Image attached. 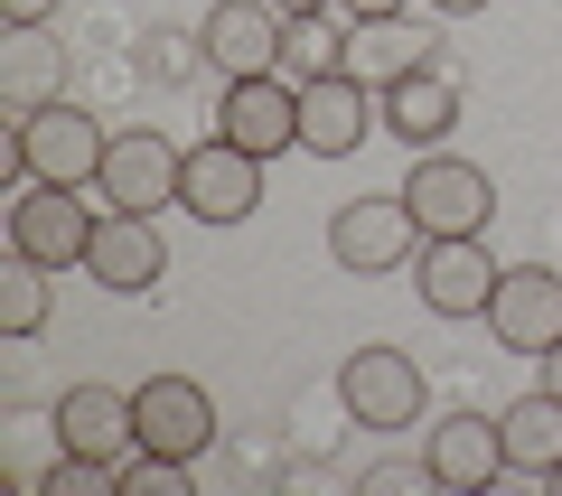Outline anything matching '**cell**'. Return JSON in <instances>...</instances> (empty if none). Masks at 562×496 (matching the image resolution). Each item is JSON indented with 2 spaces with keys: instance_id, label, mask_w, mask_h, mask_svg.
<instances>
[{
  "instance_id": "obj_18",
  "label": "cell",
  "mask_w": 562,
  "mask_h": 496,
  "mask_svg": "<svg viewBox=\"0 0 562 496\" xmlns=\"http://www.w3.org/2000/svg\"><path fill=\"white\" fill-rule=\"evenodd\" d=\"M431 57H441V47L422 38V29H403V20H347V76L375 84V94L403 84L413 66H431Z\"/></svg>"
},
{
  "instance_id": "obj_13",
  "label": "cell",
  "mask_w": 562,
  "mask_h": 496,
  "mask_svg": "<svg viewBox=\"0 0 562 496\" xmlns=\"http://www.w3.org/2000/svg\"><path fill=\"white\" fill-rule=\"evenodd\" d=\"M422 477L450 487V496L497 487V477H506V431H497V413H450V421H431V440H422Z\"/></svg>"
},
{
  "instance_id": "obj_11",
  "label": "cell",
  "mask_w": 562,
  "mask_h": 496,
  "mask_svg": "<svg viewBox=\"0 0 562 496\" xmlns=\"http://www.w3.org/2000/svg\"><path fill=\"white\" fill-rule=\"evenodd\" d=\"M281 10L272 0H216L198 20V57L216 66L225 84H244V76H281Z\"/></svg>"
},
{
  "instance_id": "obj_10",
  "label": "cell",
  "mask_w": 562,
  "mask_h": 496,
  "mask_svg": "<svg viewBox=\"0 0 562 496\" xmlns=\"http://www.w3.org/2000/svg\"><path fill=\"white\" fill-rule=\"evenodd\" d=\"M487 338L516 347V357H553V347H562V272H543V262H506L497 300H487Z\"/></svg>"
},
{
  "instance_id": "obj_6",
  "label": "cell",
  "mask_w": 562,
  "mask_h": 496,
  "mask_svg": "<svg viewBox=\"0 0 562 496\" xmlns=\"http://www.w3.org/2000/svg\"><path fill=\"white\" fill-rule=\"evenodd\" d=\"M497 272L506 262L487 253V235H422V253H413V291H422V309L431 318H487V300H497Z\"/></svg>"
},
{
  "instance_id": "obj_26",
  "label": "cell",
  "mask_w": 562,
  "mask_h": 496,
  "mask_svg": "<svg viewBox=\"0 0 562 496\" xmlns=\"http://www.w3.org/2000/svg\"><path fill=\"white\" fill-rule=\"evenodd\" d=\"M413 0H338V20H403Z\"/></svg>"
},
{
  "instance_id": "obj_16",
  "label": "cell",
  "mask_w": 562,
  "mask_h": 496,
  "mask_svg": "<svg viewBox=\"0 0 562 496\" xmlns=\"http://www.w3.org/2000/svg\"><path fill=\"white\" fill-rule=\"evenodd\" d=\"M384 132L403 140V150H441L450 132H460V66L450 57H431V66H413L403 84H384Z\"/></svg>"
},
{
  "instance_id": "obj_14",
  "label": "cell",
  "mask_w": 562,
  "mask_h": 496,
  "mask_svg": "<svg viewBox=\"0 0 562 496\" xmlns=\"http://www.w3.org/2000/svg\"><path fill=\"white\" fill-rule=\"evenodd\" d=\"M179 206L198 225H244L262 206V159L254 150H235V140H198V150H188V188H179Z\"/></svg>"
},
{
  "instance_id": "obj_24",
  "label": "cell",
  "mask_w": 562,
  "mask_h": 496,
  "mask_svg": "<svg viewBox=\"0 0 562 496\" xmlns=\"http://www.w3.org/2000/svg\"><path fill=\"white\" fill-rule=\"evenodd\" d=\"M188 47H198V38H179V29H150V38H140V66H150L160 84H179L188 66H206V57H188Z\"/></svg>"
},
{
  "instance_id": "obj_12",
  "label": "cell",
  "mask_w": 562,
  "mask_h": 496,
  "mask_svg": "<svg viewBox=\"0 0 562 496\" xmlns=\"http://www.w3.org/2000/svg\"><path fill=\"white\" fill-rule=\"evenodd\" d=\"M366 132H384L375 84H357L347 66H338V76H319V84H301V150L310 159H357Z\"/></svg>"
},
{
  "instance_id": "obj_8",
  "label": "cell",
  "mask_w": 562,
  "mask_h": 496,
  "mask_svg": "<svg viewBox=\"0 0 562 496\" xmlns=\"http://www.w3.org/2000/svg\"><path fill=\"white\" fill-rule=\"evenodd\" d=\"M132 421H140V450L188 459V469L216 450V394H206L198 375H150V384H132Z\"/></svg>"
},
{
  "instance_id": "obj_15",
  "label": "cell",
  "mask_w": 562,
  "mask_h": 496,
  "mask_svg": "<svg viewBox=\"0 0 562 496\" xmlns=\"http://www.w3.org/2000/svg\"><path fill=\"white\" fill-rule=\"evenodd\" d=\"M216 132L235 140V150H254V159L301 150V84H291V76H244V84H225Z\"/></svg>"
},
{
  "instance_id": "obj_1",
  "label": "cell",
  "mask_w": 562,
  "mask_h": 496,
  "mask_svg": "<svg viewBox=\"0 0 562 496\" xmlns=\"http://www.w3.org/2000/svg\"><path fill=\"white\" fill-rule=\"evenodd\" d=\"M103 150H113V132H103L85 103H38V113L10 122V188H20V179L94 188L103 179Z\"/></svg>"
},
{
  "instance_id": "obj_3",
  "label": "cell",
  "mask_w": 562,
  "mask_h": 496,
  "mask_svg": "<svg viewBox=\"0 0 562 496\" xmlns=\"http://www.w3.org/2000/svg\"><path fill=\"white\" fill-rule=\"evenodd\" d=\"M403 206H413L422 235H487V216H497V179H487L479 159H460V150H413V169H403Z\"/></svg>"
},
{
  "instance_id": "obj_27",
  "label": "cell",
  "mask_w": 562,
  "mask_h": 496,
  "mask_svg": "<svg viewBox=\"0 0 562 496\" xmlns=\"http://www.w3.org/2000/svg\"><path fill=\"white\" fill-rule=\"evenodd\" d=\"M281 20H319V10H338V0H272Z\"/></svg>"
},
{
  "instance_id": "obj_28",
  "label": "cell",
  "mask_w": 562,
  "mask_h": 496,
  "mask_svg": "<svg viewBox=\"0 0 562 496\" xmlns=\"http://www.w3.org/2000/svg\"><path fill=\"white\" fill-rule=\"evenodd\" d=\"M431 10H441V20H479L487 0H431Z\"/></svg>"
},
{
  "instance_id": "obj_5",
  "label": "cell",
  "mask_w": 562,
  "mask_h": 496,
  "mask_svg": "<svg viewBox=\"0 0 562 496\" xmlns=\"http://www.w3.org/2000/svg\"><path fill=\"white\" fill-rule=\"evenodd\" d=\"M94 216H103V206H85V188L20 179V188H10V253L47 262V272H76L85 244H94Z\"/></svg>"
},
{
  "instance_id": "obj_21",
  "label": "cell",
  "mask_w": 562,
  "mask_h": 496,
  "mask_svg": "<svg viewBox=\"0 0 562 496\" xmlns=\"http://www.w3.org/2000/svg\"><path fill=\"white\" fill-rule=\"evenodd\" d=\"M47 84H57V47H47L38 29H10V57H0V94H10V122L38 113Z\"/></svg>"
},
{
  "instance_id": "obj_20",
  "label": "cell",
  "mask_w": 562,
  "mask_h": 496,
  "mask_svg": "<svg viewBox=\"0 0 562 496\" xmlns=\"http://www.w3.org/2000/svg\"><path fill=\"white\" fill-rule=\"evenodd\" d=\"M347 66V29H338V10H319V20H291L281 29V76L291 84H319V76H338Z\"/></svg>"
},
{
  "instance_id": "obj_17",
  "label": "cell",
  "mask_w": 562,
  "mask_h": 496,
  "mask_svg": "<svg viewBox=\"0 0 562 496\" xmlns=\"http://www.w3.org/2000/svg\"><path fill=\"white\" fill-rule=\"evenodd\" d=\"M57 450L66 459H122V450H140L132 394H122V384H66V394H57Z\"/></svg>"
},
{
  "instance_id": "obj_30",
  "label": "cell",
  "mask_w": 562,
  "mask_h": 496,
  "mask_svg": "<svg viewBox=\"0 0 562 496\" xmlns=\"http://www.w3.org/2000/svg\"><path fill=\"white\" fill-rule=\"evenodd\" d=\"M543 487H553V496H562V459H553V469H543Z\"/></svg>"
},
{
  "instance_id": "obj_19",
  "label": "cell",
  "mask_w": 562,
  "mask_h": 496,
  "mask_svg": "<svg viewBox=\"0 0 562 496\" xmlns=\"http://www.w3.org/2000/svg\"><path fill=\"white\" fill-rule=\"evenodd\" d=\"M497 431H506V477H535V487H543V469L562 459V394L543 384V394L506 403V413H497Z\"/></svg>"
},
{
  "instance_id": "obj_4",
  "label": "cell",
  "mask_w": 562,
  "mask_h": 496,
  "mask_svg": "<svg viewBox=\"0 0 562 496\" xmlns=\"http://www.w3.org/2000/svg\"><path fill=\"white\" fill-rule=\"evenodd\" d=\"M338 403H347V421H366V431H413L422 421V403H431V384H422V365L403 357V347H384V338H366L357 357L338 365Z\"/></svg>"
},
{
  "instance_id": "obj_2",
  "label": "cell",
  "mask_w": 562,
  "mask_h": 496,
  "mask_svg": "<svg viewBox=\"0 0 562 496\" xmlns=\"http://www.w3.org/2000/svg\"><path fill=\"white\" fill-rule=\"evenodd\" d=\"M179 188H188V150L160 132V122H122L113 150H103L94 198L122 206V216H160V206H179Z\"/></svg>"
},
{
  "instance_id": "obj_23",
  "label": "cell",
  "mask_w": 562,
  "mask_h": 496,
  "mask_svg": "<svg viewBox=\"0 0 562 496\" xmlns=\"http://www.w3.org/2000/svg\"><path fill=\"white\" fill-rule=\"evenodd\" d=\"M113 496H188V459L122 450V459H113Z\"/></svg>"
},
{
  "instance_id": "obj_7",
  "label": "cell",
  "mask_w": 562,
  "mask_h": 496,
  "mask_svg": "<svg viewBox=\"0 0 562 496\" xmlns=\"http://www.w3.org/2000/svg\"><path fill=\"white\" fill-rule=\"evenodd\" d=\"M413 253H422V225H413V206H403V188L394 198H347L338 216H328V262L357 272V281L413 272Z\"/></svg>"
},
{
  "instance_id": "obj_25",
  "label": "cell",
  "mask_w": 562,
  "mask_h": 496,
  "mask_svg": "<svg viewBox=\"0 0 562 496\" xmlns=\"http://www.w3.org/2000/svg\"><path fill=\"white\" fill-rule=\"evenodd\" d=\"M0 20H10V29H47V20H57V0H0Z\"/></svg>"
},
{
  "instance_id": "obj_22",
  "label": "cell",
  "mask_w": 562,
  "mask_h": 496,
  "mask_svg": "<svg viewBox=\"0 0 562 496\" xmlns=\"http://www.w3.org/2000/svg\"><path fill=\"white\" fill-rule=\"evenodd\" d=\"M47 328V262L10 253V272H0V338H38Z\"/></svg>"
},
{
  "instance_id": "obj_29",
  "label": "cell",
  "mask_w": 562,
  "mask_h": 496,
  "mask_svg": "<svg viewBox=\"0 0 562 496\" xmlns=\"http://www.w3.org/2000/svg\"><path fill=\"white\" fill-rule=\"evenodd\" d=\"M543 384H553V394H562V347H553V357H543Z\"/></svg>"
},
{
  "instance_id": "obj_9",
  "label": "cell",
  "mask_w": 562,
  "mask_h": 496,
  "mask_svg": "<svg viewBox=\"0 0 562 496\" xmlns=\"http://www.w3.org/2000/svg\"><path fill=\"white\" fill-rule=\"evenodd\" d=\"M85 281H103L113 300H140L169 281V235L160 216H122V206H103L94 216V244H85Z\"/></svg>"
}]
</instances>
